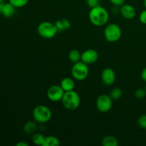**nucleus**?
I'll list each match as a JSON object with an SVG mask.
<instances>
[{
    "mask_svg": "<svg viewBox=\"0 0 146 146\" xmlns=\"http://www.w3.org/2000/svg\"><path fill=\"white\" fill-rule=\"evenodd\" d=\"M86 4L90 8H94L100 5V0H86Z\"/></svg>",
    "mask_w": 146,
    "mask_h": 146,
    "instance_id": "nucleus-24",
    "label": "nucleus"
},
{
    "mask_svg": "<svg viewBox=\"0 0 146 146\" xmlns=\"http://www.w3.org/2000/svg\"><path fill=\"white\" fill-rule=\"evenodd\" d=\"M74 78H69V77H65L61 80L60 83V86L64 89L65 92L74 90L75 88V81Z\"/></svg>",
    "mask_w": 146,
    "mask_h": 146,
    "instance_id": "nucleus-12",
    "label": "nucleus"
},
{
    "mask_svg": "<svg viewBox=\"0 0 146 146\" xmlns=\"http://www.w3.org/2000/svg\"><path fill=\"white\" fill-rule=\"evenodd\" d=\"M120 13L123 18L132 19L136 15V10L133 6L125 3L120 7Z\"/></svg>",
    "mask_w": 146,
    "mask_h": 146,
    "instance_id": "nucleus-11",
    "label": "nucleus"
},
{
    "mask_svg": "<svg viewBox=\"0 0 146 146\" xmlns=\"http://www.w3.org/2000/svg\"><path fill=\"white\" fill-rule=\"evenodd\" d=\"M45 137L46 136H44L42 133H35L31 136V140H32V142L34 145L43 146L44 143V140H45Z\"/></svg>",
    "mask_w": 146,
    "mask_h": 146,
    "instance_id": "nucleus-19",
    "label": "nucleus"
},
{
    "mask_svg": "<svg viewBox=\"0 0 146 146\" xmlns=\"http://www.w3.org/2000/svg\"><path fill=\"white\" fill-rule=\"evenodd\" d=\"M123 95L122 90L120 88H114L110 92V96L112 98L113 101H116V100L120 99Z\"/></svg>",
    "mask_w": 146,
    "mask_h": 146,
    "instance_id": "nucleus-20",
    "label": "nucleus"
},
{
    "mask_svg": "<svg viewBox=\"0 0 146 146\" xmlns=\"http://www.w3.org/2000/svg\"><path fill=\"white\" fill-rule=\"evenodd\" d=\"M118 139L113 135H106L102 140V145L104 146H118Z\"/></svg>",
    "mask_w": 146,
    "mask_h": 146,
    "instance_id": "nucleus-16",
    "label": "nucleus"
},
{
    "mask_svg": "<svg viewBox=\"0 0 146 146\" xmlns=\"http://www.w3.org/2000/svg\"><path fill=\"white\" fill-rule=\"evenodd\" d=\"M54 24H55L58 32H62L65 30L69 29L71 27L70 21H68L66 19H61L57 20Z\"/></svg>",
    "mask_w": 146,
    "mask_h": 146,
    "instance_id": "nucleus-14",
    "label": "nucleus"
},
{
    "mask_svg": "<svg viewBox=\"0 0 146 146\" xmlns=\"http://www.w3.org/2000/svg\"><path fill=\"white\" fill-rule=\"evenodd\" d=\"M98 59V54L95 49L88 48L81 53V59L83 62L86 64H92L96 62Z\"/></svg>",
    "mask_w": 146,
    "mask_h": 146,
    "instance_id": "nucleus-10",
    "label": "nucleus"
},
{
    "mask_svg": "<svg viewBox=\"0 0 146 146\" xmlns=\"http://www.w3.org/2000/svg\"><path fill=\"white\" fill-rule=\"evenodd\" d=\"M141 78H142L143 81H145L146 82V67L145 68H144L142 70V71H141Z\"/></svg>",
    "mask_w": 146,
    "mask_h": 146,
    "instance_id": "nucleus-27",
    "label": "nucleus"
},
{
    "mask_svg": "<svg viewBox=\"0 0 146 146\" xmlns=\"http://www.w3.org/2000/svg\"><path fill=\"white\" fill-rule=\"evenodd\" d=\"M101 78L104 85L110 86H112L115 82L116 75L113 69L111 68H106L101 72Z\"/></svg>",
    "mask_w": 146,
    "mask_h": 146,
    "instance_id": "nucleus-9",
    "label": "nucleus"
},
{
    "mask_svg": "<svg viewBox=\"0 0 146 146\" xmlns=\"http://www.w3.org/2000/svg\"><path fill=\"white\" fill-rule=\"evenodd\" d=\"M89 74V68L88 64H85L82 61L75 63L71 68V76L72 78L78 81H82L86 79Z\"/></svg>",
    "mask_w": 146,
    "mask_h": 146,
    "instance_id": "nucleus-6",
    "label": "nucleus"
},
{
    "mask_svg": "<svg viewBox=\"0 0 146 146\" xmlns=\"http://www.w3.org/2000/svg\"><path fill=\"white\" fill-rule=\"evenodd\" d=\"M65 91L60 85H53L48 88L46 92L47 98L52 102L61 101Z\"/></svg>",
    "mask_w": 146,
    "mask_h": 146,
    "instance_id": "nucleus-8",
    "label": "nucleus"
},
{
    "mask_svg": "<svg viewBox=\"0 0 146 146\" xmlns=\"http://www.w3.org/2000/svg\"><path fill=\"white\" fill-rule=\"evenodd\" d=\"M37 33L42 38L51 39L56 35L58 31L55 24L48 21H44L40 23L37 27Z\"/></svg>",
    "mask_w": 146,
    "mask_h": 146,
    "instance_id": "nucleus-4",
    "label": "nucleus"
},
{
    "mask_svg": "<svg viewBox=\"0 0 146 146\" xmlns=\"http://www.w3.org/2000/svg\"><path fill=\"white\" fill-rule=\"evenodd\" d=\"M144 7H145V8L146 9V0H144Z\"/></svg>",
    "mask_w": 146,
    "mask_h": 146,
    "instance_id": "nucleus-30",
    "label": "nucleus"
},
{
    "mask_svg": "<svg viewBox=\"0 0 146 146\" xmlns=\"http://www.w3.org/2000/svg\"><path fill=\"white\" fill-rule=\"evenodd\" d=\"M135 97L138 99H142V98H145L146 96V91L145 88H140L135 90V93H134Z\"/></svg>",
    "mask_w": 146,
    "mask_h": 146,
    "instance_id": "nucleus-22",
    "label": "nucleus"
},
{
    "mask_svg": "<svg viewBox=\"0 0 146 146\" xmlns=\"http://www.w3.org/2000/svg\"><path fill=\"white\" fill-rule=\"evenodd\" d=\"M139 20L141 23L143 24H146V9L143 10L141 12L139 15Z\"/></svg>",
    "mask_w": 146,
    "mask_h": 146,
    "instance_id": "nucleus-26",
    "label": "nucleus"
},
{
    "mask_svg": "<svg viewBox=\"0 0 146 146\" xmlns=\"http://www.w3.org/2000/svg\"><path fill=\"white\" fill-rule=\"evenodd\" d=\"M109 1L113 6L121 7V6H122L123 4H125L126 0H109Z\"/></svg>",
    "mask_w": 146,
    "mask_h": 146,
    "instance_id": "nucleus-25",
    "label": "nucleus"
},
{
    "mask_svg": "<svg viewBox=\"0 0 146 146\" xmlns=\"http://www.w3.org/2000/svg\"><path fill=\"white\" fill-rule=\"evenodd\" d=\"M6 1H0V14L1 13V11L3 9V7H4V4H5Z\"/></svg>",
    "mask_w": 146,
    "mask_h": 146,
    "instance_id": "nucleus-29",
    "label": "nucleus"
},
{
    "mask_svg": "<svg viewBox=\"0 0 146 146\" xmlns=\"http://www.w3.org/2000/svg\"><path fill=\"white\" fill-rule=\"evenodd\" d=\"M16 145L17 146H29V144L27 143L24 142V141H20V142L17 143L16 144Z\"/></svg>",
    "mask_w": 146,
    "mask_h": 146,
    "instance_id": "nucleus-28",
    "label": "nucleus"
},
{
    "mask_svg": "<svg viewBox=\"0 0 146 146\" xmlns=\"http://www.w3.org/2000/svg\"><path fill=\"white\" fill-rule=\"evenodd\" d=\"M15 9L16 7H14L11 3L5 2L1 14L5 18H10V17H12L15 14Z\"/></svg>",
    "mask_w": 146,
    "mask_h": 146,
    "instance_id": "nucleus-13",
    "label": "nucleus"
},
{
    "mask_svg": "<svg viewBox=\"0 0 146 146\" xmlns=\"http://www.w3.org/2000/svg\"><path fill=\"white\" fill-rule=\"evenodd\" d=\"M0 1H7V0H0Z\"/></svg>",
    "mask_w": 146,
    "mask_h": 146,
    "instance_id": "nucleus-31",
    "label": "nucleus"
},
{
    "mask_svg": "<svg viewBox=\"0 0 146 146\" xmlns=\"http://www.w3.org/2000/svg\"><path fill=\"white\" fill-rule=\"evenodd\" d=\"M145 91H146V86H145Z\"/></svg>",
    "mask_w": 146,
    "mask_h": 146,
    "instance_id": "nucleus-32",
    "label": "nucleus"
},
{
    "mask_svg": "<svg viewBox=\"0 0 146 146\" xmlns=\"http://www.w3.org/2000/svg\"><path fill=\"white\" fill-rule=\"evenodd\" d=\"M24 131L27 135H32L37 131V124L35 121H28L24 125Z\"/></svg>",
    "mask_w": 146,
    "mask_h": 146,
    "instance_id": "nucleus-15",
    "label": "nucleus"
},
{
    "mask_svg": "<svg viewBox=\"0 0 146 146\" xmlns=\"http://www.w3.org/2000/svg\"><path fill=\"white\" fill-rule=\"evenodd\" d=\"M137 123L140 128L146 129V115H142L137 120Z\"/></svg>",
    "mask_w": 146,
    "mask_h": 146,
    "instance_id": "nucleus-23",
    "label": "nucleus"
},
{
    "mask_svg": "<svg viewBox=\"0 0 146 146\" xmlns=\"http://www.w3.org/2000/svg\"><path fill=\"white\" fill-rule=\"evenodd\" d=\"M8 1L16 8H21L25 7L28 4L29 0H8Z\"/></svg>",
    "mask_w": 146,
    "mask_h": 146,
    "instance_id": "nucleus-21",
    "label": "nucleus"
},
{
    "mask_svg": "<svg viewBox=\"0 0 146 146\" xmlns=\"http://www.w3.org/2000/svg\"><path fill=\"white\" fill-rule=\"evenodd\" d=\"M60 145V141L58 138L54 135H48L45 137L43 146H58Z\"/></svg>",
    "mask_w": 146,
    "mask_h": 146,
    "instance_id": "nucleus-18",
    "label": "nucleus"
},
{
    "mask_svg": "<svg viewBox=\"0 0 146 146\" xmlns=\"http://www.w3.org/2000/svg\"><path fill=\"white\" fill-rule=\"evenodd\" d=\"M61 103L64 108L68 111H74L79 107L81 104V98L76 91L74 90L66 91L61 99Z\"/></svg>",
    "mask_w": 146,
    "mask_h": 146,
    "instance_id": "nucleus-2",
    "label": "nucleus"
},
{
    "mask_svg": "<svg viewBox=\"0 0 146 146\" xmlns=\"http://www.w3.org/2000/svg\"><path fill=\"white\" fill-rule=\"evenodd\" d=\"M32 116L38 123H46L52 118V112L46 106L38 105L33 110Z\"/></svg>",
    "mask_w": 146,
    "mask_h": 146,
    "instance_id": "nucleus-3",
    "label": "nucleus"
},
{
    "mask_svg": "<svg viewBox=\"0 0 146 146\" xmlns=\"http://www.w3.org/2000/svg\"><path fill=\"white\" fill-rule=\"evenodd\" d=\"M68 59L73 64L78 62L81 59V53L77 49H72L68 53Z\"/></svg>",
    "mask_w": 146,
    "mask_h": 146,
    "instance_id": "nucleus-17",
    "label": "nucleus"
},
{
    "mask_svg": "<svg viewBox=\"0 0 146 146\" xmlns=\"http://www.w3.org/2000/svg\"><path fill=\"white\" fill-rule=\"evenodd\" d=\"M96 108L102 113L109 112L113 106V99L107 94H101L97 98L96 102Z\"/></svg>",
    "mask_w": 146,
    "mask_h": 146,
    "instance_id": "nucleus-7",
    "label": "nucleus"
},
{
    "mask_svg": "<svg viewBox=\"0 0 146 146\" xmlns=\"http://www.w3.org/2000/svg\"><path fill=\"white\" fill-rule=\"evenodd\" d=\"M88 19L93 25L96 27H103L106 25L109 20V13L106 9L98 5L91 8L88 13Z\"/></svg>",
    "mask_w": 146,
    "mask_h": 146,
    "instance_id": "nucleus-1",
    "label": "nucleus"
},
{
    "mask_svg": "<svg viewBox=\"0 0 146 146\" xmlns=\"http://www.w3.org/2000/svg\"><path fill=\"white\" fill-rule=\"evenodd\" d=\"M104 38L108 42H116L122 36V30L119 25L115 23L106 24L104 31Z\"/></svg>",
    "mask_w": 146,
    "mask_h": 146,
    "instance_id": "nucleus-5",
    "label": "nucleus"
}]
</instances>
